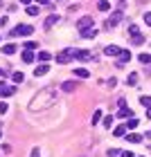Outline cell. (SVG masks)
Instances as JSON below:
<instances>
[{"mask_svg":"<svg viewBox=\"0 0 151 157\" xmlns=\"http://www.w3.org/2000/svg\"><path fill=\"white\" fill-rule=\"evenodd\" d=\"M56 94H54V90H41L36 97L32 99V103H30V110L32 112H36V110H45V108H50V105H52L56 99H54Z\"/></svg>","mask_w":151,"mask_h":157,"instance_id":"cell-1","label":"cell"},{"mask_svg":"<svg viewBox=\"0 0 151 157\" xmlns=\"http://www.w3.org/2000/svg\"><path fill=\"white\" fill-rule=\"evenodd\" d=\"M72 59H77V49H61L59 54H56V63H61V65H66V63H70Z\"/></svg>","mask_w":151,"mask_h":157,"instance_id":"cell-2","label":"cell"},{"mask_svg":"<svg viewBox=\"0 0 151 157\" xmlns=\"http://www.w3.org/2000/svg\"><path fill=\"white\" fill-rule=\"evenodd\" d=\"M32 32H34L32 25H16V27L9 32V36H30Z\"/></svg>","mask_w":151,"mask_h":157,"instance_id":"cell-3","label":"cell"},{"mask_svg":"<svg viewBox=\"0 0 151 157\" xmlns=\"http://www.w3.org/2000/svg\"><path fill=\"white\" fill-rule=\"evenodd\" d=\"M11 94H16V85H7V83L0 85V97H11Z\"/></svg>","mask_w":151,"mask_h":157,"instance_id":"cell-4","label":"cell"},{"mask_svg":"<svg viewBox=\"0 0 151 157\" xmlns=\"http://www.w3.org/2000/svg\"><path fill=\"white\" fill-rule=\"evenodd\" d=\"M120 18H122V11H115L113 16H111L108 20H106V29H111V27H115V25L120 23Z\"/></svg>","mask_w":151,"mask_h":157,"instance_id":"cell-5","label":"cell"},{"mask_svg":"<svg viewBox=\"0 0 151 157\" xmlns=\"http://www.w3.org/2000/svg\"><path fill=\"white\" fill-rule=\"evenodd\" d=\"M117 59H120V63H117V67H122V65H124V63H129V61H131V52H129V49H122Z\"/></svg>","mask_w":151,"mask_h":157,"instance_id":"cell-6","label":"cell"},{"mask_svg":"<svg viewBox=\"0 0 151 157\" xmlns=\"http://www.w3.org/2000/svg\"><path fill=\"white\" fill-rule=\"evenodd\" d=\"M77 27H79V29H86V27H92V16H84V18H79Z\"/></svg>","mask_w":151,"mask_h":157,"instance_id":"cell-7","label":"cell"},{"mask_svg":"<svg viewBox=\"0 0 151 157\" xmlns=\"http://www.w3.org/2000/svg\"><path fill=\"white\" fill-rule=\"evenodd\" d=\"M120 52H122V49H120L117 45H106V47H104V54H106V56H120Z\"/></svg>","mask_w":151,"mask_h":157,"instance_id":"cell-8","label":"cell"},{"mask_svg":"<svg viewBox=\"0 0 151 157\" xmlns=\"http://www.w3.org/2000/svg\"><path fill=\"white\" fill-rule=\"evenodd\" d=\"M77 59L79 61H90L92 59V52H88V49H77Z\"/></svg>","mask_w":151,"mask_h":157,"instance_id":"cell-9","label":"cell"},{"mask_svg":"<svg viewBox=\"0 0 151 157\" xmlns=\"http://www.w3.org/2000/svg\"><path fill=\"white\" fill-rule=\"evenodd\" d=\"M56 23H59V16H56V13H50V16L45 18V25H43V27H45V29H50V27L56 25Z\"/></svg>","mask_w":151,"mask_h":157,"instance_id":"cell-10","label":"cell"},{"mask_svg":"<svg viewBox=\"0 0 151 157\" xmlns=\"http://www.w3.org/2000/svg\"><path fill=\"white\" fill-rule=\"evenodd\" d=\"M50 72V67L45 65V63H41L39 67H34V76H43V74H47Z\"/></svg>","mask_w":151,"mask_h":157,"instance_id":"cell-11","label":"cell"},{"mask_svg":"<svg viewBox=\"0 0 151 157\" xmlns=\"http://www.w3.org/2000/svg\"><path fill=\"white\" fill-rule=\"evenodd\" d=\"M81 36H84V38H95V36H97L95 27H86V29H81Z\"/></svg>","mask_w":151,"mask_h":157,"instance_id":"cell-12","label":"cell"},{"mask_svg":"<svg viewBox=\"0 0 151 157\" xmlns=\"http://www.w3.org/2000/svg\"><path fill=\"white\" fill-rule=\"evenodd\" d=\"M131 115H133V112H131V110H129L126 105H124V101H120V117H124V119H129Z\"/></svg>","mask_w":151,"mask_h":157,"instance_id":"cell-13","label":"cell"},{"mask_svg":"<svg viewBox=\"0 0 151 157\" xmlns=\"http://www.w3.org/2000/svg\"><path fill=\"white\" fill-rule=\"evenodd\" d=\"M75 76H79V78H88L90 72H88L86 67H75Z\"/></svg>","mask_w":151,"mask_h":157,"instance_id":"cell-14","label":"cell"},{"mask_svg":"<svg viewBox=\"0 0 151 157\" xmlns=\"http://www.w3.org/2000/svg\"><path fill=\"white\" fill-rule=\"evenodd\" d=\"M23 61L25 63H34V49H25L23 52Z\"/></svg>","mask_w":151,"mask_h":157,"instance_id":"cell-15","label":"cell"},{"mask_svg":"<svg viewBox=\"0 0 151 157\" xmlns=\"http://www.w3.org/2000/svg\"><path fill=\"white\" fill-rule=\"evenodd\" d=\"M126 130H129V128H126V124H124V126H117V128H115V130H113V135H115V137H124V135H126Z\"/></svg>","mask_w":151,"mask_h":157,"instance_id":"cell-16","label":"cell"},{"mask_svg":"<svg viewBox=\"0 0 151 157\" xmlns=\"http://www.w3.org/2000/svg\"><path fill=\"white\" fill-rule=\"evenodd\" d=\"M129 141H131V144H140V141L142 139H145V137H140V135L138 132H129V137H126Z\"/></svg>","mask_w":151,"mask_h":157,"instance_id":"cell-17","label":"cell"},{"mask_svg":"<svg viewBox=\"0 0 151 157\" xmlns=\"http://www.w3.org/2000/svg\"><path fill=\"white\" fill-rule=\"evenodd\" d=\"M75 85H77L75 81H66V83H61V90H63V92H72Z\"/></svg>","mask_w":151,"mask_h":157,"instance_id":"cell-18","label":"cell"},{"mask_svg":"<svg viewBox=\"0 0 151 157\" xmlns=\"http://www.w3.org/2000/svg\"><path fill=\"white\" fill-rule=\"evenodd\" d=\"M39 13H41V11H39L36 5H27V16H39Z\"/></svg>","mask_w":151,"mask_h":157,"instance_id":"cell-19","label":"cell"},{"mask_svg":"<svg viewBox=\"0 0 151 157\" xmlns=\"http://www.w3.org/2000/svg\"><path fill=\"white\" fill-rule=\"evenodd\" d=\"M16 49H18V47H16V45H11V43H9V45H5V47H2V52H5L7 56H11L14 52H16Z\"/></svg>","mask_w":151,"mask_h":157,"instance_id":"cell-20","label":"cell"},{"mask_svg":"<svg viewBox=\"0 0 151 157\" xmlns=\"http://www.w3.org/2000/svg\"><path fill=\"white\" fill-rule=\"evenodd\" d=\"M11 78H14V83H23V81H25V74H23V72H14Z\"/></svg>","mask_w":151,"mask_h":157,"instance_id":"cell-21","label":"cell"},{"mask_svg":"<svg viewBox=\"0 0 151 157\" xmlns=\"http://www.w3.org/2000/svg\"><path fill=\"white\" fill-rule=\"evenodd\" d=\"M97 7H99V11H108V9H111V2H106V0H99Z\"/></svg>","mask_w":151,"mask_h":157,"instance_id":"cell-22","label":"cell"},{"mask_svg":"<svg viewBox=\"0 0 151 157\" xmlns=\"http://www.w3.org/2000/svg\"><path fill=\"white\" fill-rule=\"evenodd\" d=\"M140 63H145V65L149 63V65H151V54H147V52H142V54H140Z\"/></svg>","mask_w":151,"mask_h":157,"instance_id":"cell-23","label":"cell"},{"mask_svg":"<svg viewBox=\"0 0 151 157\" xmlns=\"http://www.w3.org/2000/svg\"><path fill=\"white\" fill-rule=\"evenodd\" d=\"M131 38H133V45H142V43H145V36H142V34H135Z\"/></svg>","mask_w":151,"mask_h":157,"instance_id":"cell-24","label":"cell"},{"mask_svg":"<svg viewBox=\"0 0 151 157\" xmlns=\"http://www.w3.org/2000/svg\"><path fill=\"white\" fill-rule=\"evenodd\" d=\"M126 83H129V85H135V83H138V74H135V72H133V74H129Z\"/></svg>","mask_w":151,"mask_h":157,"instance_id":"cell-25","label":"cell"},{"mask_svg":"<svg viewBox=\"0 0 151 157\" xmlns=\"http://www.w3.org/2000/svg\"><path fill=\"white\" fill-rule=\"evenodd\" d=\"M140 103L145 105V108H151V97H140Z\"/></svg>","mask_w":151,"mask_h":157,"instance_id":"cell-26","label":"cell"},{"mask_svg":"<svg viewBox=\"0 0 151 157\" xmlns=\"http://www.w3.org/2000/svg\"><path fill=\"white\" fill-rule=\"evenodd\" d=\"M99 119H102V112H99V110H95V112H92V126H95V124H99Z\"/></svg>","mask_w":151,"mask_h":157,"instance_id":"cell-27","label":"cell"},{"mask_svg":"<svg viewBox=\"0 0 151 157\" xmlns=\"http://www.w3.org/2000/svg\"><path fill=\"white\" fill-rule=\"evenodd\" d=\"M126 128H129V130H133V128H138V119H129V121H126Z\"/></svg>","mask_w":151,"mask_h":157,"instance_id":"cell-28","label":"cell"},{"mask_svg":"<svg viewBox=\"0 0 151 157\" xmlns=\"http://www.w3.org/2000/svg\"><path fill=\"white\" fill-rule=\"evenodd\" d=\"M39 61H43V63L50 61V52H39Z\"/></svg>","mask_w":151,"mask_h":157,"instance_id":"cell-29","label":"cell"},{"mask_svg":"<svg viewBox=\"0 0 151 157\" xmlns=\"http://www.w3.org/2000/svg\"><path fill=\"white\" fill-rule=\"evenodd\" d=\"M7 110H9V105H7L5 101H0V115H5V112H7Z\"/></svg>","mask_w":151,"mask_h":157,"instance_id":"cell-30","label":"cell"},{"mask_svg":"<svg viewBox=\"0 0 151 157\" xmlns=\"http://www.w3.org/2000/svg\"><path fill=\"white\" fill-rule=\"evenodd\" d=\"M129 34H131V36H135V34H140V29H138L135 25H131V27H129Z\"/></svg>","mask_w":151,"mask_h":157,"instance_id":"cell-31","label":"cell"},{"mask_svg":"<svg viewBox=\"0 0 151 157\" xmlns=\"http://www.w3.org/2000/svg\"><path fill=\"white\" fill-rule=\"evenodd\" d=\"M104 126L111 128V126H113V117H106V119H104Z\"/></svg>","mask_w":151,"mask_h":157,"instance_id":"cell-32","label":"cell"},{"mask_svg":"<svg viewBox=\"0 0 151 157\" xmlns=\"http://www.w3.org/2000/svg\"><path fill=\"white\" fill-rule=\"evenodd\" d=\"M145 23L151 27V11H147V13H145Z\"/></svg>","mask_w":151,"mask_h":157,"instance_id":"cell-33","label":"cell"},{"mask_svg":"<svg viewBox=\"0 0 151 157\" xmlns=\"http://www.w3.org/2000/svg\"><path fill=\"white\" fill-rule=\"evenodd\" d=\"M23 49H36V43H25Z\"/></svg>","mask_w":151,"mask_h":157,"instance_id":"cell-34","label":"cell"},{"mask_svg":"<svg viewBox=\"0 0 151 157\" xmlns=\"http://www.w3.org/2000/svg\"><path fill=\"white\" fill-rule=\"evenodd\" d=\"M115 155H120V151H117V148H111V151H108V157H115Z\"/></svg>","mask_w":151,"mask_h":157,"instance_id":"cell-35","label":"cell"},{"mask_svg":"<svg viewBox=\"0 0 151 157\" xmlns=\"http://www.w3.org/2000/svg\"><path fill=\"white\" fill-rule=\"evenodd\" d=\"M120 155H122V157H135V155H133L131 151H124V153H120Z\"/></svg>","mask_w":151,"mask_h":157,"instance_id":"cell-36","label":"cell"},{"mask_svg":"<svg viewBox=\"0 0 151 157\" xmlns=\"http://www.w3.org/2000/svg\"><path fill=\"white\" fill-rule=\"evenodd\" d=\"M32 157H41V153H39V148H34V151H32Z\"/></svg>","mask_w":151,"mask_h":157,"instance_id":"cell-37","label":"cell"},{"mask_svg":"<svg viewBox=\"0 0 151 157\" xmlns=\"http://www.w3.org/2000/svg\"><path fill=\"white\" fill-rule=\"evenodd\" d=\"M36 2H41V5H50L52 0H36Z\"/></svg>","mask_w":151,"mask_h":157,"instance_id":"cell-38","label":"cell"},{"mask_svg":"<svg viewBox=\"0 0 151 157\" xmlns=\"http://www.w3.org/2000/svg\"><path fill=\"white\" fill-rule=\"evenodd\" d=\"M20 2H23V5H32V0H20Z\"/></svg>","mask_w":151,"mask_h":157,"instance_id":"cell-39","label":"cell"},{"mask_svg":"<svg viewBox=\"0 0 151 157\" xmlns=\"http://www.w3.org/2000/svg\"><path fill=\"white\" fill-rule=\"evenodd\" d=\"M147 117H149V119H151V108H147Z\"/></svg>","mask_w":151,"mask_h":157,"instance_id":"cell-40","label":"cell"},{"mask_svg":"<svg viewBox=\"0 0 151 157\" xmlns=\"http://www.w3.org/2000/svg\"><path fill=\"white\" fill-rule=\"evenodd\" d=\"M2 74H5V70H2V67H0V76H2Z\"/></svg>","mask_w":151,"mask_h":157,"instance_id":"cell-41","label":"cell"},{"mask_svg":"<svg viewBox=\"0 0 151 157\" xmlns=\"http://www.w3.org/2000/svg\"><path fill=\"white\" fill-rule=\"evenodd\" d=\"M0 135H2V132H0Z\"/></svg>","mask_w":151,"mask_h":157,"instance_id":"cell-42","label":"cell"},{"mask_svg":"<svg viewBox=\"0 0 151 157\" xmlns=\"http://www.w3.org/2000/svg\"><path fill=\"white\" fill-rule=\"evenodd\" d=\"M0 85H2V83H0Z\"/></svg>","mask_w":151,"mask_h":157,"instance_id":"cell-43","label":"cell"}]
</instances>
